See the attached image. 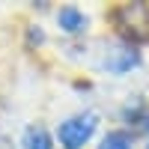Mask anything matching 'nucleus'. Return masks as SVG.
Returning a JSON list of instances; mask_svg holds the SVG:
<instances>
[{"mask_svg":"<svg viewBox=\"0 0 149 149\" xmlns=\"http://www.w3.org/2000/svg\"><path fill=\"white\" fill-rule=\"evenodd\" d=\"M57 21H60V27H63L66 33H81L86 27V15L81 9H74V6H63L57 12Z\"/></svg>","mask_w":149,"mask_h":149,"instance_id":"obj_3","label":"nucleus"},{"mask_svg":"<svg viewBox=\"0 0 149 149\" xmlns=\"http://www.w3.org/2000/svg\"><path fill=\"white\" fill-rule=\"evenodd\" d=\"M98 149H131V140H128L122 131H113V134H107V137L102 140Z\"/></svg>","mask_w":149,"mask_h":149,"instance_id":"obj_5","label":"nucleus"},{"mask_svg":"<svg viewBox=\"0 0 149 149\" xmlns=\"http://www.w3.org/2000/svg\"><path fill=\"white\" fill-rule=\"evenodd\" d=\"M24 146L27 149H54L51 134H48L42 125H30L27 131H24Z\"/></svg>","mask_w":149,"mask_h":149,"instance_id":"obj_4","label":"nucleus"},{"mask_svg":"<svg viewBox=\"0 0 149 149\" xmlns=\"http://www.w3.org/2000/svg\"><path fill=\"white\" fill-rule=\"evenodd\" d=\"M113 21L122 36H128L134 42L149 39V6L146 3H125L113 12Z\"/></svg>","mask_w":149,"mask_h":149,"instance_id":"obj_1","label":"nucleus"},{"mask_svg":"<svg viewBox=\"0 0 149 149\" xmlns=\"http://www.w3.org/2000/svg\"><path fill=\"white\" fill-rule=\"evenodd\" d=\"M95 113H84V116H72L66 119L63 125L57 128V137L60 143H63L66 149H84V143L93 137V131H95Z\"/></svg>","mask_w":149,"mask_h":149,"instance_id":"obj_2","label":"nucleus"}]
</instances>
